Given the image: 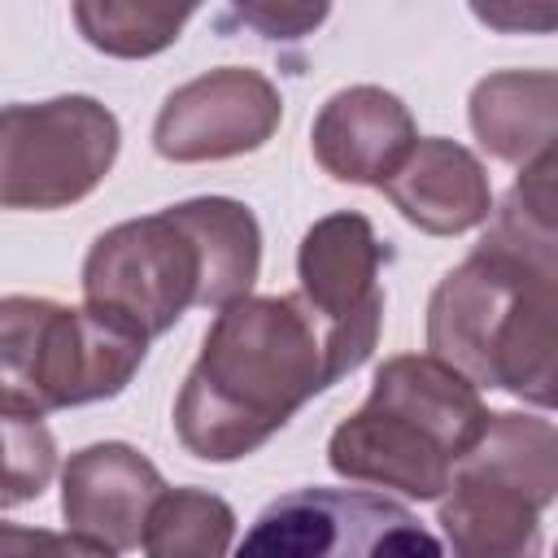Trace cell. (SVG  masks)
<instances>
[{
  "instance_id": "7a4b0ae2",
  "label": "cell",
  "mask_w": 558,
  "mask_h": 558,
  "mask_svg": "<svg viewBox=\"0 0 558 558\" xmlns=\"http://www.w3.org/2000/svg\"><path fill=\"white\" fill-rule=\"evenodd\" d=\"M344 379L327 327L296 292L240 296L218 310L179 397L174 432L201 462L262 449L288 418Z\"/></svg>"
},
{
  "instance_id": "30bf717a",
  "label": "cell",
  "mask_w": 558,
  "mask_h": 558,
  "mask_svg": "<svg viewBox=\"0 0 558 558\" xmlns=\"http://www.w3.org/2000/svg\"><path fill=\"white\" fill-rule=\"evenodd\" d=\"M283 122L279 87L248 65H218L174 87L153 122V148L166 161H227L257 153Z\"/></svg>"
},
{
  "instance_id": "ba28073f",
  "label": "cell",
  "mask_w": 558,
  "mask_h": 558,
  "mask_svg": "<svg viewBox=\"0 0 558 558\" xmlns=\"http://www.w3.org/2000/svg\"><path fill=\"white\" fill-rule=\"evenodd\" d=\"M235 558H445V545L392 497L292 488L248 523Z\"/></svg>"
},
{
  "instance_id": "52a82bcc",
  "label": "cell",
  "mask_w": 558,
  "mask_h": 558,
  "mask_svg": "<svg viewBox=\"0 0 558 558\" xmlns=\"http://www.w3.org/2000/svg\"><path fill=\"white\" fill-rule=\"evenodd\" d=\"M122 126L96 96L0 109V209H65L113 170Z\"/></svg>"
},
{
  "instance_id": "277c9868",
  "label": "cell",
  "mask_w": 558,
  "mask_h": 558,
  "mask_svg": "<svg viewBox=\"0 0 558 558\" xmlns=\"http://www.w3.org/2000/svg\"><path fill=\"white\" fill-rule=\"evenodd\" d=\"M484 423L488 410L466 375L432 353H397L375 371L366 401L331 432L327 466L353 484L440 501Z\"/></svg>"
},
{
  "instance_id": "d6986e66",
  "label": "cell",
  "mask_w": 558,
  "mask_h": 558,
  "mask_svg": "<svg viewBox=\"0 0 558 558\" xmlns=\"http://www.w3.org/2000/svg\"><path fill=\"white\" fill-rule=\"evenodd\" d=\"M35 558H113V549L87 541V536H74V532H44L39 527V545H35Z\"/></svg>"
},
{
  "instance_id": "ffe728a7",
  "label": "cell",
  "mask_w": 558,
  "mask_h": 558,
  "mask_svg": "<svg viewBox=\"0 0 558 558\" xmlns=\"http://www.w3.org/2000/svg\"><path fill=\"white\" fill-rule=\"evenodd\" d=\"M35 545H39V527L0 523V558H35Z\"/></svg>"
},
{
  "instance_id": "2e32d148",
  "label": "cell",
  "mask_w": 558,
  "mask_h": 558,
  "mask_svg": "<svg viewBox=\"0 0 558 558\" xmlns=\"http://www.w3.org/2000/svg\"><path fill=\"white\" fill-rule=\"evenodd\" d=\"M74 22L83 39L109 57H153L179 39L187 17L196 13L192 4H126V0H78Z\"/></svg>"
},
{
  "instance_id": "8fae6325",
  "label": "cell",
  "mask_w": 558,
  "mask_h": 558,
  "mask_svg": "<svg viewBox=\"0 0 558 558\" xmlns=\"http://www.w3.org/2000/svg\"><path fill=\"white\" fill-rule=\"evenodd\" d=\"M166 493L161 471L122 440L83 445L61 466V514L74 536H87L113 554L140 545L153 501Z\"/></svg>"
},
{
  "instance_id": "5bb4252c",
  "label": "cell",
  "mask_w": 558,
  "mask_h": 558,
  "mask_svg": "<svg viewBox=\"0 0 558 558\" xmlns=\"http://www.w3.org/2000/svg\"><path fill=\"white\" fill-rule=\"evenodd\" d=\"M471 131L480 148L510 166H532L554 153L558 78L554 70H497L471 92Z\"/></svg>"
},
{
  "instance_id": "ac0fdd59",
  "label": "cell",
  "mask_w": 558,
  "mask_h": 558,
  "mask_svg": "<svg viewBox=\"0 0 558 558\" xmlns=\"http://www.w3.org/2000/svg\"><path fill=\"white\" fill-rule=\"evenodd\" d=\"M235 17L257 26L266 39H301L327 17V4H240Z\"/></svg>"
},
{
  "instance_id": "9c48e42d",
  "label": "cell",
  "mask_w": 558,
  "mask_h": 558,
  "mask_svg": "<svg viewBox=\"0 0 558 558\" xmlns=\"http://www.w3.org/2000/svg\"><path fill=\"white\" fill-rule=\"evenodd\" d=\"M388 248L379 244L366 214L340 209L318 218L296 248V296L310 305V314L327 327L331 349L349 371H357L384 323V288L379 266Z\"/></svg>"
},
{
  "instance_id": "8992f818",
  "label": "cell",
  "mask_w": 558,
  "mask_h": 558,
  "mask_svg": "<svg viewBox=\"0 0 558 558\" xmlns=\"http://www.w3.org/2000/svg\"><path fill=\"white\" fill-rule=\"evenodd\" d=\"M554 497V423L497 410L440 493V527L453 558H541V514Z\"/></svg>"
},
{
  "instance_id": "5b68a950",
  "label": "cell",
  "mask_w": 558,
  "mask_h": 558,
  "mask_svg": "<svg viewBox=\"0 0 558 558\" xmlns=\"http://www.w3.org/2000/svg\"><path fill=\"white\" fill-rule=\"evenodd\" d=\"M131 327L48 296H0V410L35 414L118 397L144 366Z\"/></svg>"
},
{
  "instance_id": "3957f363",
  "label": "cell",
  "mask_w": 558,
  "mask_h": 558,
  "mask_svg": "<svg viewBox=\"0 0 558 558\" xmlns=\"http://www.w3.org/2000/svg\"><path fill=\"white\" fill-rule=\"evenodd\" d=\"M262 227L244 201L192 196L100 231L83 257V305L153 340L187 310L253 296Z\"/></svg>"
},
{
  "instance_id": "7c38bea8",
  "label": "cell",
  "mask_w": 558,
  "mask_h": 558,
  "mask_svg": "<svg viewBox=\"0 0 558 558\" xmlns=\"http://www.w3.org/2000/svg\"><path fill=\"white\" fill-rule=\"evenodd\" d=\"M414 140L418 131L401 96L375 83L340 87L336 96H327V105L310 126L314 161L331 179L357 187H384L397 174V166L410 157Z\"/></svg>"
},
{
  "instance_id": "4fadbf2b",
  "label": "cell",
  "mask_w": 558,
  "mask_h": 558,
  "mask_svg": "<svg viewBox=\"0 0 558 558\" xmlns=\"http://www.w3.org/2000/svg\"><path fill=\"white\" fill-rule=\"evenodd\" d=\"M379 192L401 209L410 227L427 235H462L484 227L493 214V183L484 161L445 135L414 140L410 157Z\"/></svg>"
},
{
  "instance_id": "9a60e30c",
  "label": "cell",
  "mask_w": 558,
  "mask_h": 558,
  "mask_svg": "<svg viewBox=\"0 0 558 558\" xmlns=\"http://www.w3.org/2000/svg\"><path fill=\"white\" fill-rule=\"evenodd\" d=\"M235 510L209 488H166L144 523V558H227Z\"/></svg>"
},
{
  "instance_id": "6da1fadb",
  "label": "cell",
  "mask_w": 558,
  "mask_h": 558,
  "mask_svg": "<svg viewBox=\"0 0 558 558\" xmlns=\"http://www.w3.org/2000/svg\"><path fill=\"white\" fill-rule=\"evenodd\" d=\"M558 153L519 170L510 196L488 214L484 240L458 262L427 301V349L475 388L554 405L558 353Z\"/></svg>"
},
{
  "instance_id": "e0dca14e",
  "label": "cell",
  "mask_w": 558,
  "mask_h": 558,
  "mask_svg": "<svg viewBox=\"0 0 558 558\" xmlns=\"http://www.w3.org/2000/svg\"><path fill=\"white\" fill-rule=\"evenodd\" d=\"M57 475V440L44 418L0 410V510L35 501Z\"/></svg>"
}]
</instances>
